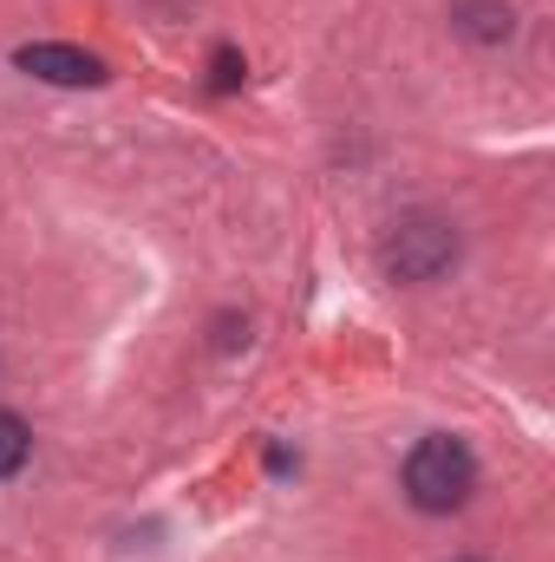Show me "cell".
I'll return each mask as SVG.
<instances>
[{
	"label": "cell",
	"mask_w": 555,
	"mask_h": 562,
	"mask_svg": "<svg viewBox=\"0 0 555 562\" xmlns=\"http://www.w3.org/2000/svg\"><path fill=\"white\" fill-rule=\"evenodd\" d=\"M13 66L20 72H33V79H46V86H99L105 79V66L92 59V53H79V46H20L13 53Z\"/></svg>",
	"instance_id": "obj_3"
},
{
	"label": "cell",
	"mask_w": 555,
	"mask_h": 562,
	"mask_svg": "<svg viewBox=\"0 0 555 562\" xmlns=\"http://www.w3.org/2000/svg\"><path fill=\"white\" fill-rule=\"evenodd\" d=\"M471 484H477V458H471L464 438L438 431V438L412 445V458H406V497H412L418 510L444 517V510H457L471 497Z\"/></svg>",
	"instance_id": "obj_1"
},
{
	"label": "cell",
	"mask_w": 555,
	"mask_h": 562,
	"mask_svg": "<svg viewBox=\"0 0 555 562\" xmlns=\"http://www.w3.org/2000/svg\"><path fill=\"white\" fill-rule=\"evenodd\" d=\"M236 79H242V59H236V53H229V46H223V53H216V86H223V92H229V86H236Z\"/></svg>",
	"instance_id": "obj_6"
},
{
	"label": "cell",
	"mask_w": 555,
	"mask_h": 562,
	"mask_svg": "<svg viewBox=\"0 0 555 562\" xmlns=\"http://www.w3.org/2000/svg\"><path fill=\"white\" fill-rule=\"evenodd\" d=\"M457 13H471V0H457ZM464 33H477V40H503V33H510V7H503V0H484V13L464 20Z\"/></svg>",
	"instance_id": "obj_5"
},
{
	"label": "cell",
	"mask_w": 555,
	"mask_h": 562,
	"mask_svg": "<svg viewBox=\"0 0 555 562\" xmlns=\"http://www.w3.org/2000/svg\"><path fill=\"white\" fill-rule=\"evenodd\" d=\"M26 451H33V431L20 413H0V477H13L20 464H26Z\"/></svg>",
	"instance_id": "obj_4"
},
{
	"label": "cell",
	"mask_w": 555,
	"mask_h": 562,
	"mask_svg": "<svg viewBox=\"0 0 555 562\" xmlns=\"http://www.w3.org/2000/svg\"><path fill=\"white\" fill-rule=\"evenodd\" d=\"M451 256H457V243H451V229H444L438 216H412V223H399V236L386 243L393 276H406V281H431Z\"/></svg>",
	"instance_id": "obj_2"
}]
</instances>
